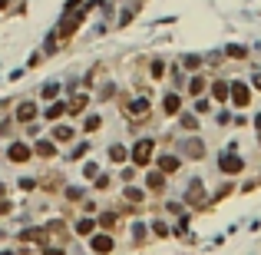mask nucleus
Masks as SVG:
<instances>
[{
  "label": "nucleus",
  "instance_id": "1",
  "mask_svg": "<svg viewBox=\"0 0 261 255\" xmlns=\"http://www.w3.org/2000/svg\"><path fill=\"white\" fill-rule=\"evenodd\" d=\"M152 149H156V143L152 139H143V143L136 146V152H133V159L143 166V162H149V156H152Z\"/></svg>",
  "mask_w": 261,
  "mask_h": 255
},
{
  "label": "nucleus",
  "instance_id": "11",
  "mask_svg": "<svg viewBox=\"0 0 261 255\" xmlns=\"http://www.w3.org/2000/svg\"><path fill=\"white\" fill-rule=\"evenodd\" d=\"M83 106H86V96H76V100H73V103H70V113H79V110H83Z\"/></svg>",
  "mask_w": 261,
  "mask_h": 255
},
{
  "label": "nucleus",
  "instance_id": "9",
  "mask_svg": "<svg viewBox=\"0 0 261 255\" xmlns=\"http://www.w3.org/2000/svg\"><path fill=\"white\" fill-rule=\"evenodd\" d=\"M159 166L166 169V173H175V169H179V159H175V156H166V159L159 162Z\"/></svg>",
  "mask_w": 261,
  "mask_h": 255
},
{
  "label": "nucleus",
  "instance_id": "2",
  "mask_svg": "<svg viewBox=\"0 0 261 255\" xmlns=\"http://www.w3.org/2000/svg\"><path fill=\"white\" fill-rule=\"evenodd\" d=\"M228 93H231V100H235V106H248V87H241V83H231Z\"/></svg>",
  "mask_w": 261,
  "mask_h": 255
},
{
  "label": "nucleus",
  "instance_id": "14",
  "mask_svg": "<svg viewBox=\"0 0 261 255\" xmlns=\"http://www.w3.org/2000/svg\"><path fill=\"white\" fill-rule=\"evenodd\" d=\"M109 156H112L116 162H119V159H126V152H122V146H112V152H109Z\"/></svg>",
  "mask_w": 261,
  "mask_h": 255
},
{
  "label": "nucleus",
  "instance_id": "12",
  "mask_svg": "<svg viewBox=\"0 0 261 255\" xmlns=\"http://www.w3.org/2000/svg\"><path fill=\"white\" fill-rule=\"evenodd\" d=\"M53 136H56V139H73V129H70V126H60Z\"/></svg>",
  "mask_w": 261,
  "mask_h": 255
},
{
  "label": "nucleus",
  "instance_id": "8",
  "mask_svg": "<svg viewBox=\"0 0 261 255\" xmlns=\"http://www.w3.org/2000/svg\"><path fill=\"white\" fill-rule=\"evenodd\" d=\"M53 143H47V139H43V143H37V156H53Z\"/></svg>",
  "mask_w": 261,
  "mask_h": 255
},
{
  "label": "nucleus",
  "instance_id": "4",
  "mask_svg": "<svg viewBox=\"0 0 261 255\" xmlns=\"http://www.w3.org/2000/svg\"><path fill=\"white\" fill-rule=\"evenodd\" d=\"M222 169H225V173H238V169H241V159H238V156H225Z\"/></svg>",
  "mask_w": 261,
  "mask_h": 255
},
{
  "label": "nucleus",
  "instance_id": "10",
  "mask_svg": "<svg viewBox=\"0 0 261 255\" xmlns=\"http://www.w3.org/2000/svg\"><path fill=\"white\" fill-rule=\"evenodd\" d=\"M146 186H149V189H162V176H159V173H149Z\"/></svg>",
  "mask_w": 261,
  "mask_h": 255
},
{
  "label": "nucleus",
  "instance_id": "3",
  "mask_svg": "<svg viewBox=\"0 0 261 255\" xmlns=\"http://www.w3.org/2000/svg\"><path fill=\"white\" fill-rule=\"evenodd\" d=\"M7 156H10L14 162H27V159H30V146H24V143H14V146H10V152H7Z\"/></svg>",
  "mask_w": 261,
  "mask_h": 255
},
{
  "label": "nucleus",
  "instance_id": "16",
  "mask_svg": "<svg viewBox=\"0 0 261 255\" xmlns=\"http://www.w3.org/2000/svg\"><path fill=\"white\" fill-rule=\"evenodd\" d=\"M254 87H261V73H254Z\"/></svg>",
  "mask_w": 261,
  "mask_h": 255
},
{
  "label": "nucleus",
  "instance_id": "7",
  "mask_svg": "<svg viewBox=\"0 0 261 255\" xmlns=\"http://www.w3.org/2000/svg\"><path fill=\"white\" fill-rule=\"evenodd\" d=\"M109 245H112V242L106 239V235H96V239H93V248H96V252H109Z\"/></svg>",
  "mask_w": 261,
  "mask_h": 255
},
{
  "label": "nucleus",
  "instance_id": "5",
  "mask_svg": "<svg viewBox=\"0 0 261 255\" xmlns=\"http://www.w3.org/2000/svg\"><path fill=\"white\" fill-rule=\"evenodd\" d=\"M179 106H182V100H179L175 93H169V96H166V113L172 116V113H179Z\"/></svg>",
  "mask_w": 261,
  "mask_h": 255
},
{
  "label": "nucleus",
  "instance_id": "15",
  "mask_svg": "<svg viewBox=\"0 0 261 255\" xmlns=\"http://www.w3.org/2000/svg\"><path fill=\"white\" fill-rule=\"evenodd\" d=\"M152 76H156V80L162 76V60H156V63H152Z\"/></svg>",
  "mask_w": 261,
  "mask_h": 255
},
{
  "label": "nucleus",
  "instance_id": "13",
  "mask_svg": "<svg viewBox=\"0 0 261 255\" xmlns=\"http://www.w3.org/2000/svg\"><path fill=\"white\" fill-rule=\"evenodd\" d=\"M99 123H103V120H99V116H89V120H86V129H89V133H93V129H99Z\"/></svg>",
  "mask_w": 261,
  "mask_h": 255
},
{
  "label": "nucleus",
  "instance_id": "6",
  "mask_svg": "<svg viewBox=\"0 0 261 255\" xmlns=\"http://www.w3.org/2000/svg\"><path fill=\"white\" fill-rule=\"evenodd\" d=\"M33 113H37V106H33V103H24L20 110H17V116H20V120H33Z\"/></svg>",
  "mask_w": 261,
  "mask_h": 255
}]
</instances>
